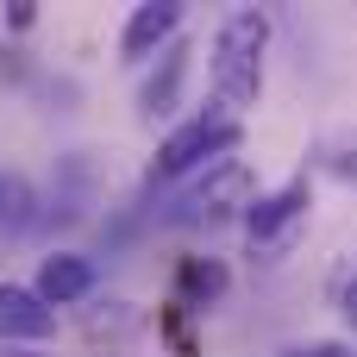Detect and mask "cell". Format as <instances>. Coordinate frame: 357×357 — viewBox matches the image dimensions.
<instances>
[{
  "label": "cell",
  "mask_w": 357,
  "mask_h": 357,
  "mask_svg": "<svg viewBox=\"0 0 357 357\" xmlns=\"http://www.w3.org/2000/svg\"><path fill=\"white\" fill-rule=\"evenodd\" d=\"M31 207H38L31 182L25 176H0V232H25L31 226Z\"/></svg>",
  "instance_id": "obj_10"
},
{
  "label": "cell",
  "mask_w": 357,
  "mask_h": 357,
  "mask_svg": "<svg viewBox=\"0 0 357 357\" xmlns=\"http://www.w3.org/2000/svg\"><path fill=\"white\" fill-rule=\"evenodd\" d=\"M226 264L220 257H188L182 264V276H176V289H182V307H207V301H220L226 295Z\"/></svg>",
  "instance_id": "obj_9"
},
{
  "label": "cell",
  "mask_w": 357,
  "mask_h": 357,
  "mask_svg": "<svg viewBox=\"0 0 357 357\" xmlns=\"http://www.w3.org/2000/svg\"><path fill=\"white\" fill-rule=\"evenodd\" d=\"M176 25H182V6L176 0H144V6H132V19H126V31H119V50L138 63V56H157L169 38H176Z\"/></svg>",
  "instance_id": "obj_8"
},
{
  "label": "cell",
  "mask_w": 357,
  "mask_h": 357,
  "mask_svg": "<svg viewBox=\"0 0 357 357\" xmlns=\"http://www.w3.org/2000/svg\"><path fill=\"white\" fill-rule=\"evenodd\" d=\"M50 333H56V314H50L31 289L0 282V345H38V339H50Z\"/></svg>",
  "instance_id": "obj_6"
},
{
  "label": "cell",
  "mask_w": 357,
  "mask_h": 357,
  "mask_svg": "<svg viewBox=\"0 0 357 357\" xmlns=\"http://www.w3.org/2000/svg\"><path fill=\"white\" fill-rule=\"evenodd\" d=\"M307 207H314V188H307V176H295V182H282L276 195H257L251 207H245V238H251V257H264V264H282L301 238H307Z\"/></svg>",
  "instance_id": "obj_4"
},
{
  "label": "cell",
  "mask_w": 357,
  "mask_h": 357,
  "mask_svg": "<svg viewBox=\"0 0 357 357\" xmlns=\"http://www.w3.org/2000/svg\"><path fill=\"white\" fill-rule=\"evenodd\" d=\"M282 357H345V345H301V351H282Z\"/></svg>",
  "instance_id": "obj_13"
},
{
  "label": "cell",
  "mask_w": 357,
  "mask_h": 357,
  "mask_svg": "<svg viewBox=\"0 0 357 357\" xmlns=\"http://www.w3.org/2000/svg\"><path fill=\"white\" fill-rule=\"evenodd\" d=\"M320 169L326 176H339V182H351L357 188V126H345V132H333V138H320Z\"/></svg>",
  "instance_id": "obj_11"
},
{
  "label": "cell",
  "mask_w": 357,
  "mask_h": 357,
  "mask_svg": "<svg viewBox=\"0 0 357 357\" xmlns=\"http://www.w3.org/2000/svg\"><path fill=\"white\" fill-rule=\"evenodd\" d=\"M182 82H188V38H169L163 50H157V69L144 75V88H138V119H163V113H176V100H182Z\"/></svg>",
  "instance_id": "obj_5"
},
{
  "label": "cell",
  "mask_w": 357,
  "mask_h": 357,
  "mask_svg": "<svg viewBox=\"0 0 357 357\" xmlns=\"http://www.w3.org/2000/svg\"><path fill=\"white\" fill-rule=\"evenodd\" d=\"M251 188H257L251 163H245V157H220V163H207V169L176 195V207H169L163 220H169V226H220V220H232V213L251 207Z\"/></svg>",
  "instance_id": "obj_2"
},
{
  "label": "cell",
  "mask_w": 357,
  "mask_h": 357,
  "mask_svg": "<svg viewBox=\"0 0 357 357\" xmlns=\"http://www.w3.org/2000/svg\"><path fill=\"white\" fill-rule=\"evenodd\" d=\"M339 307H345V320L357 326V270H351V282H345V295H339Z\"/></svg>",
  "instance_id": "obj_12"
},
{
  "label": "cell",
  "mask_w": 357,
  "mask_h": 357,
  "mask_svg": "<svg viewBox=\"0 0 357 357\" xmlns=\"http://www.w3.org/2000/svg\"><path fill=\"white\" fill-rule=\"evenodd\" d=\"M238 144H245V126H238L232 113H195V119H182V126L157 144L151 182H176V176H188V169H207V163L232 157Z\"/></svg>",
  "instance_id": "obj_3"
},
{
  "label": "cell",
  "mask_w": 357,
  "mask_h": 357,
  "mask_svg": "<svg viewBox=\"0 0 357 357\" xmlns=\"http://www.w3.org/2000/svg\"><path fill=\"white\" fill-rule=\"evenodd\" d=\"M94 289V264L82 257V251H56V257H44L38 264V282H31V295L56 314V307H69V301H82Z\"/></svg>",
  "instance_id": "obj_7"
},
{
  "label": "cell",
  "mask_w": 357,
  "mask_h": 357,
  "mask_svg": "<svg viewBox=\"0 0 357 357\" xmlns=\"http://www.w3.org/2000/svg\"><path fill=\"white\" fill-rule=\"evenodd\" d=\"M264 50H270V13L238 6V13L220 19L207 75H213V100L232 107V119L245 107H257V94H264Z\"/></svg>",
  "instance_id": "obj_1"
},
{
  "label": "cell",
  "mask_w": 357,
  "mask_h": 357,
  "mask_svg": "<svg viewBox=\"0 0 357 357\" xmlns=\"http://www.w3.org/2000/svg\"><path fill=\"white\" fill-rule=\"evenodd\" d=\"M0 357H38V351H13V345H0Z\"/></svg>",
  "instance_id": "obj_14"
}]
</instances>
